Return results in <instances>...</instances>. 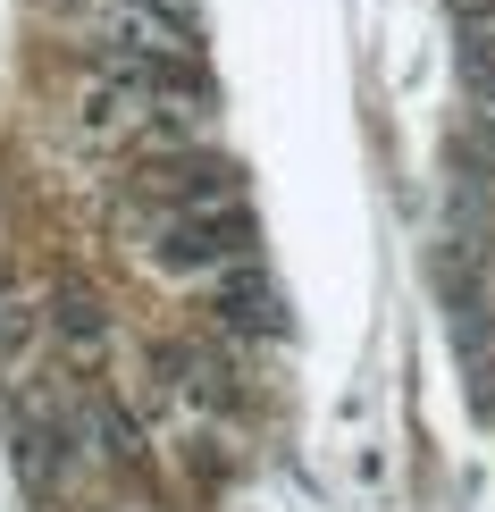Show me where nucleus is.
Listing matches in <instances>:
<instances>
[{"label":"nucleus","mask_w":495,"mask_h":512,"mask_svg":"<svg viewBox=\"0 0 495 512\" xmlns=\"http://www.w3.org/2000/svg\"><path fill=\"white\" fill-rule=\"evenodd\" d=\"M26 328H34V319H26V303H17V294L0 286V361H9L17 345H26Z\"/></svg>","instance_id":"obj_6"},{"label":"nucleus","mask_w":495,"mask_h":512,"mask_svg":"<svg viewBox=\"0 0 495 512\" xmlns=\"http://www.w3.org/2000/svg\"><path fill=\"white\" fill-rule=\"evenodd\" d=\"M487 412H495V395H487Z\"/></svg>","instance_id":"obj_9"},{"label":"nucleus","mask_w":495,"mask_h":512,"mask_svg":"<svg viewBox=\"0 0 495 512\" xmlns=\"http://www.w3.org/2000/svg\"><path fill=\"white\" fill-rule=\"evenodd\" d=\"M445 9H454V26H462V17H487L495 0H445Z\"/></svg>","instance_id":"obj_8"},{"label":"nucleus","mask_w":495,"mask_h":512,"mask_svg":"<svg viewBox=\"0 0 495 512\" xmlns=\"http://www.w3.org/2000/svg\"><path fill=\"white\" fill-rule=\"evenodd\" d=\"M143 194H152L168 219H185V210H227L235 202V160L177 143V152H160L152 168H143Z\"/></svg>","instance_id":"obj_2"},{"label":"nucleus","mask_w":495,"mask_h":512,"mask_svg":"<svg viewBox=\"0 0 495 512\" xmlns=\"http://www.w3.org/2000/svg\"><path fill=\"white\" fill-rule=\"evenodd\" d=\"M252 219H244V202H227V210H185V219H168L160 227V269H177V277H227V269H244L252 261Z\"/></svg>","instance_id":"obj_1"},{"label":"nucleus","mask_w":495,"mask_h":512,"mask_svg":"<svg viewBox=\"0 0 495 512\" xmlns=\"http://www.w3.org/2000/svg\"><path fill=\"white\" fill-rule=\"evenodd\" d=\"M210 311H219L227 336H286V303H277V286L261 277V261L210 277Z\"/></svg>","instance_id":"obj_3"},{"label":"nucleus","mask_w":495,"mask_h":512,"mask_svg":"<svg viewBox=\"0 0 495 512\" xmlns=\"http://www.w3.org/2000/svg\"><path fill=\"white\" fill-rule=\"evenodd\" d=\"M143 9H160V17H177V26H185V17H193V0H143Z\"/></svg>","instance_id":"obj_7"},{"label":"nucleus","mask_w":495,"mask_h":512,"mask_svg":"<svg viewBox=\"0 0 495 512\" xmlns=\"http://www.w3.org/2000/svg\"><path fill=\"white\" fill-rule=\"evenodd\" d=\"M51 319L68 328V345H76V353H101V336H110V328H101V311H93V294H68V303H51Z\"/></svg>","instance_id":"obj_5"},{"label":"nucleus","mask_w":495,"mask_h":512,"mask_svg":"<svg viewBox=\"0 0 495 512\" xmlns=\"http://www.w3.org/2000/svg\"><path fill=\"white\" fill-rule=\"evenodd\" d=\"M454 68H462V101L470 126H495V9L454 26Z\"/></svg>","instance_id":"obj_4"}]
</instances>
